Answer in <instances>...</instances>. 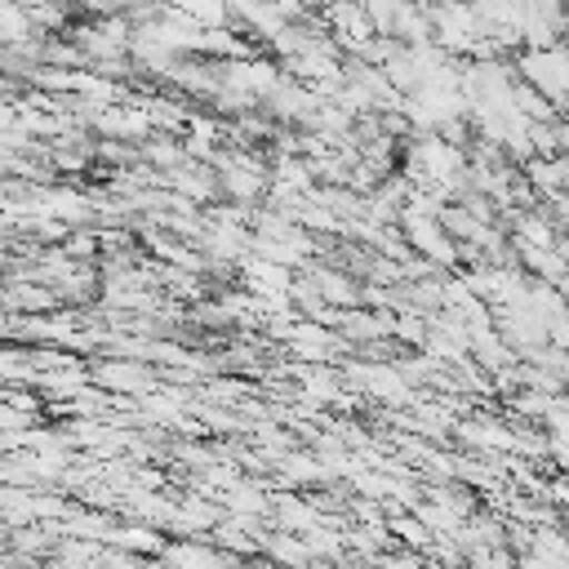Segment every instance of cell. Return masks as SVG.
<instances>
[{
    "instance_id": "obj_1",
    "label": "cell",
    "mask_w": 569,
    "mask_h": 569,
    "mask_svg": "<svg viewBox=\"0 0 569 569\" xmlns=\"http://www.w3.org/2000/svg\"><path fill=\"white\" fill-rule=\"evenodd\" d=\"M320 22H325V31H329V40L342 49V53H360L378 31H373V18H369V9L360 4V0H329L325 9H320Z\"/></svg>"
},
{
    "instance_id": "obj_2",
    "label": "cell",
    "mask_w": 569,
    "mask_h": 569,
    "mask_svg": "<svg viewBox=\"0 0 569 569\" xmlns=\"http://www.w3.org/2000/svg\"><path fill=\"white\" fill-rule=\"evenodd\" d=\"M427 4H431V9H436V4H458V0H427Z\"/></svg>"
}]
</instances>
